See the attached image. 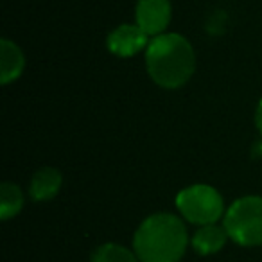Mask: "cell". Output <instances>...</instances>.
Instances as JSON below:
<instances>
[{
	"instance_id": "1",
	"label": "cell",
	"mask_w": 262,
	"mask_h": 262,
	"mask_svg": "<svg viewBox=\"0 0 262 262\" xmlns=\"http://www.w3.org/2000/svg\"><path fill=\"white\" fill-rule=\"evenodd\" d=\"M146 65L151 79L162 88H180L190 79L196 58L190 43L174 33L158 34L146 49Z\"/></svg>"
},
{
	"instance_id": "2",
	"label": "cell",
	"mask_w": 262,
	"mask_h": 262,
	"mask_svg": "<svg viewBox=\"0 0 262 262\" xmlns=\"http://www.w3.org/2000/svg\"><path fill=\"white\" fill-rule=\"evenodd\" d=\"M185 225L172 214H155L139 226L133 239L140 262H180L187 250Z\"/></svg>"
},
{
	"instance_id": "3",
	"label": "cell",
	"mask_w": 262,
	"mask_h": 262,
	"mask_svg": "<svg viewBox=\"0 0 262 262\" xmlns=\"http://www.w3.org/2000/svg\"><path fill=\"white\" fill-rule=\"evenodd\" d=\"M225 230L241 246L262 244V198L244 196L233 201L225 214Z\"/></svg>"
},
{
	"instance_id": "4",
	"label": "cell",
	"mask_w": 262,
	"mask_h": 262,
	"mask_svg": "<svg viewBox=\"0 0 262 262\" xmlns=\"http://www.w3.org/2000/svg\"><path fill=\"white\" fill-rule=\"evenodd\" d=\"M176 207L187 221L194 225H214L223 215V198L210 185H192L176 196Z\"/></svg>"
},
{
	"instance_id": "5",
	"label": "cell",
	"mask_w": 262,
	"mask_h": 262,
	"mask_svg": "<svg viewBox=\"0 0 262 262\" xmlns=\"http://www.w3.org/2000/svg\"><path fill=\"white\" fill-rule=\"evenodd\" d=\"M171 22L169 0H139L137 4V26L147 36H158Z\"/></svg>"
},
{
	"instance_id": "6",
	"label": "cell",
	"mask_w": 262,
	"mask_h": 262,
	"mask_svg": "<svg viewBox=\"0 0 262 262\" xmlns=\"http://www.w3.org/2000/svg\"><path fill=\"white\" fill-rule=\"evenodd\" d=\"M147 45H149L147 34L139 26H129V24L113 29L108 36V49L120 58L139 54L140 51L147 49Z\"/></svg>"
},
{
	"instance_id": "7",
	"label": "cell",
	"mask_w": 262,
	"mask_h": 262,
	"mask_svg": "<svg viewBox=\"0 0 262 262\" xmlns=\"http://www.w3.org/2000/svg\"><path fill=\"white\" fill-rule=\"evenodd\" d=\"M24 65H26V59H24L18 45L9 40L0 41V81H2V84L18 79Z\"/></svg>"
},
{
	"instance_id": "8",
	"label": "cell",
	"mask_w": 262,
	"mask_h": 262,
	"mask_svg": "<svg viewBox=\"0 0 262 262\" xmlns=\"http://www.w3.org/2000/svg\"><path fill=\"white\" fill-rule=\"evenodd\" d=\"M61 189V172L52 167H43L33 176L31 180L29 192L33 200L47 201L52 200Z\"/></svg>"
},
{
	"instance_id": "9",
	"label": "cell",
	"mask_w": 262,
	"mask_h": 262,
	"mask_svg": "<svg viewBox=\"0 0 262 262\" xmlns=\"http://www.w3.org/2000/svg\"><path fill=\"white\" fill-rule=\"evenodd\" d=\"M226 239H228V233L225 226L221 228L217 225H205L194 233L192 246L200 255H212L225 246Z\"/></svg>"
},
{
	"instance_id": "10",
	"label": "cell",
	"mask_w": 262,
	"mask_h": 262,
	"mask_svg": "<svg viewBox=\"0 0 262 262\" xmlns=\"http://www.w3.org/2000/svg\"><path fill=\"white\" fill-rule=\"evenodd\" d=\"M24 205V194L15 183H2L0 187V217L9 219L20 212Z\"/></svg>"
},
{
	"instance_id": "11",
	"label": "cell",
	"mask_w": 262,
	"mask_h": 262,
	"mask_svg": "<svg viewBox=\"0 0 262 262\" xmlns=\"http://www.w3.org/2000/svg\"><path fill=\"white\" fill-rule=\"evenodd\" d=\"M92 262H139V257L120 244H102L94 251Z\"/></svg>"
},
{
	"instance_id": "12",
	"label": "cell",
	"mask_w": 262,
	"mask_h": 262,
	"mask_svg": "<svg viewBox=\"0 0 262 262\" xmlns=\"http://www.w3.org/2000/svg\"><path fill=\"white\" fill-rule=\"evenodd\" d=\"M255 122H257L258 131L262 133V99H260V102H258V106H257V115H255Z\"/></svg>"
}]
</instances>
